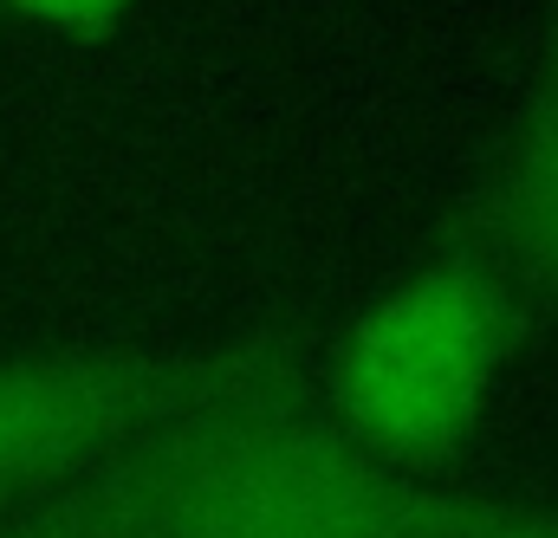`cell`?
<instances>
[{
    "label": "cell",
    "mask_w": 558,
    "mask_h": 538,
    "mask_svg": "<svg viewBox=\"0 0 558 538\" xmlns=\"http://www.w3.org/2000/svg\"><path fill=\"white\" fill-rule=\"evenodd\" d=\"M267 383V364H228L208 396L162 421V441L33 538H422L441 519L410 474Z\"/></svg>",
    "instance_id": "cell-1"
},
{
    "label": "cell",
    "mask_w": 558,
    "mask_h": 538,
    "mask_svg": "<svg viewBox=\"0 0 558 538\" xmlns=\"http://www.w3.org/2000/svg\"><path fill=\"white\" fill-rule=\"evenodd\" d=\"M513 351V292L487 260H435L397 279L331 357L338 435L410 474L448 461L500 383Z\"/></svg>",
    "instance_id": "cell-2"
},
{
    "label": "cell",
    "mask_w": 558,
    "mask_h": 538,
    "mask_svg": "<svg viewBox=\"0 0 558 538\" xmlns=\"http://www.w3.org/2000/svg\"><path fill=\"white\" fill-rule=\"evenodd\" d=\"M208 370H162V364H118V357H33L0 364V493L59 480L105 454L111 441L162 428L169 415L208 396Z\"/></svg>",
    "instance_id": "cell-3"
},
{
    "label": "cell",
    "mask_w": 558,
    "mask_h": 538,
    "mask_svg": "<svg viewBox=\"0 0 558 538\" xmlns=\"http://www.w3.org/2000/svg\"><path fill=\"white\" fill-rule=\"evenodd\" d=\"M500 234L513 260L558 292V65L539 78L507 169H500Z\"/></svg>",
    "instance_id": "cell-4"
},
{
    "label": "cell",
    "mask_w": 558,
    "mask_h": 538,
    "mask_svg": "<svg viewBox=\"0 0 558 538\" xmlns=\"http://www.w3.org/2000/svg\"><path fill=\"white\" fill-rule=\"evenodd\" d=\"M422 538H558V519H526V513H441Z\"/></svg>",
    "instance_id": "cell-5"
},
{
    "label": "cell",
    "mask_w": 558,
    "mask_h": 538,
    "mask_svg": "<svg viewBox=\"0 0 558 538\" xmlns=\"http://www.w3.org/2000/svg\"><path fill=\"white\" fill-rule=\"evenodd\" d=\"M13 13H26V20H46V26H65V33H98V26H111L131 0H7Z\"/></svg>",
    "instance_id": "cell-6"
}]
</instances>
